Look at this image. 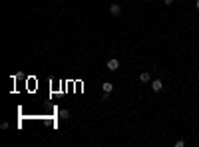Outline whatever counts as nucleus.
<instances>
[{"label": "nucleus", "mask_w": 199, "mask_h": 147, "mask_svg": "<svg viewBox=\"0 0 199 147\" xmlns=\"http://www.w3.org/2000/svg\"><path fill=\"white\" fill-rule=\"evenodd\" d=\"M108 70H109V72H118V70H119V60H116V58L108 60Z\"/></svg>", "instance_id": "1"}, {"label": "nucleus", "mask_w": 199, "mask_h": 147, "mask_svg": "<svg viewBox=\"0 0 199 147\" xmlns=\"http://www.w3.org/2000/svg\"><path fill=\"white\" fill-rule=\"evenodd\" d=\"M109 14H112V16H119V14H122V6H119V4H112V6H109Z\"/></svg>", "instance_id": "2"}, {"label": "nucleus", "mask_w": 199, "mask_h": 147, "mask_svg": "<svg viewBox=\"0 0 199 147\" xmlns=\"http://www.w3.org/2000/svg\"><path fill=\"white\" fill-rule=\"evenodd\" d=\"M152 90L153 91H161V90H163V81H161V80H153L152 81Z\"/></svg>", "instance_id": "3"}, {"label": "nucleus", "mask_w": 199, "mask_h": 147, "mask_svg": "<svg viewBox=\"0 0 199 147\" xmlns=\"http://www.w3.org/2000/svg\"><path fill=\"white\" fill-rule=\"evenodd\" d=\"M102 90H104L106 94H112V91H114V84H112V81H104V84H102Z\"/></svg>", "instance_id": "4"}, {"label": "nucleus", "mask_w": 199, "mask_h": 147, "mask_svg": "<svg viewBox=\"0 0 199 147\" xmlns=\"http://www.w3.org/2000/svg\"><path fill=\"white\" fill-rule=\"evenodd\" d=\"M149 80H152L149 72H142V74H139V81H142V84H149Z\"/></svg>", "instance_id": "5"}, {"label": "nucleus", "mask_w": 199, "mask_h": 147, "mask_svg": "<svg viewBox=\"0 0 199 147\" xmlns=\"http://www.w3.org/2000/svg\"><path fill=\"white\" fill-rule=\"evenodd\" d=\"M60 119H66V117H70V111H68V109H60Z\"/></svg>", "instance_id": "6"}, {"label": "nucleus", "mask_w": 199, "mask_h": 147, "mask_svg": "<svg viewBox=\"0 0 199 147\" xmlns=\"http://www.w3.org/2000/svg\"><path fill=\"white\" fill-rule=\"evenodd\" d=\"M109 100V94H106V91H104V94H102V101H108Z\"/></svg>", "instance_id": "7"}, {"label": "nucleus", "mask_w": 199, "mask_h": 147, "mask_svg": "<svg viewBox=\"0 0 199 147\" xmlns=\"http://www.w3.org/2000/svg\"><path fill=\"white\" fill-rule=\"evenodd\" d=\"M185 145V141H183V139H179V141H175V147H183Z\"/></svg>", "instance_id": "8"}, {"label": "nucleus", "mask_w": 199, "mask_h": 147, "mask_svg": "<svg viewBox=\"0 0 199 147\" xmlns=\"http://www.w3.org/2000/svg\"><path fill=\"white\" fill-rule=\"evenodd\" d=\"M173 2H175V0H163V4H165V6H171Z\"/></svg>", "instance_id": "9"}, {"label": "nucleus", "mask_w": 199, "mask_h": 147, "mask_svg": "<svg viewBox=\"0 0 199 147\" xmlns=\"http://www.w3.org/2000/svg\"><path fill=\"white\" fill-rule=\"evenodd\" d=\"M195 8H197V10H199V0H195Z\"/></svg>", "instance_id": "10"}]
</instances>
